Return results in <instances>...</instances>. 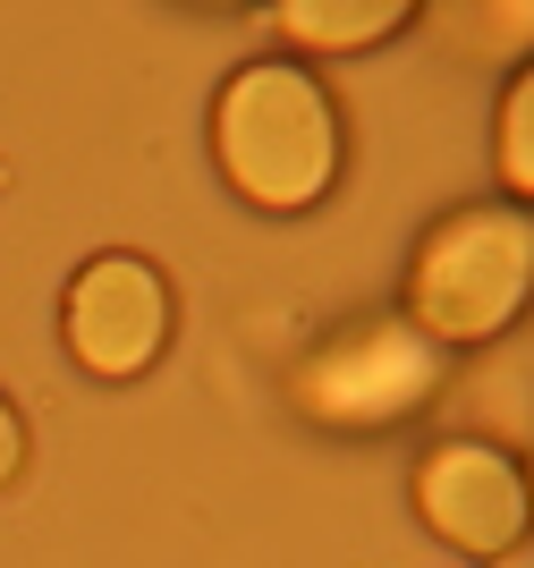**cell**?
Masks as SVG:
<instances>
[{
	"mask_svg": "<svg viewBox=\"0 0 534 568\" xmlns=\"http://www.w3.org/2000/svg\"><path fill=\"white\" fill-rule=\"evenodd\" d=\"M18 467H26V425H18V407L0 399V493L18 484Z\"/></svg>",
	"mask_w": 534,
	"mask_h": 568,
	"instance_id": "9",
	"label": "cell"
},
{
	"mask_svg": "<svg viewBox=\"0 0 534 568\" xmlns=\"http://www.w3.org/2000/svg\"><path fill=\"white\" fill-rule=\"evenodd\" d=\"M212 153L230 170V187L263 213H305L340 179V119L331 94L298 60H255L238 69L212 102Z\"/></svg>",
	"mask_w": 534,
	"mask_h": 568,
	"instance_id": "1",
	"label": "cell"
},
{
	"mask_svg": "<svg viewBox=\"0 0 534 568\" xmlns=\"http://www.w3.org/2000/svg\"><path fill=\"white\" fill-rule=\"evenodd\" d=\"M416 509L442 544L475 551V560H501V551L526 544L534 526V493L526 467L492 442H442V450L416 458Z\"/></svg>",
	"mask_w": 534,
	"mask_h": 568,
	"instance_id": "5",
	"label": "cell"
},
{
	"mask_svg": "<svg viewBox=\"0 0 534 568\" xmlns=\"http://www.w3.org/2000/svg\"><path fill=\"white\" fill-rule=\"evenodd\" d=\"M416 18L407 0H289L280 9V34L305 51H365L382 43V34H399V26Z\"/></svg>",
	"mask_w": 534,
	"mask_h": 568,
	"instance_id": "6",
	"label": "cell"
},
{
	"mask_svg": "<svg viewBox=\"0 0 534 568\" xmlns=\"http://www.w3.org/2000/svg\"><path fill=\"white\" fill-rule=\"evenodd\" d=\"M442 390V348L416 323H340L323 348L298 365V407L323 425H399Z\"/></svg>",
	"mask_w": 534,
	"mask_h": 568,
	"instance_id": "3",
	"label": "cell"
},
{
	"mask_svg": "<svg viewBox=\"0 0 534 568\" xmlns=\"http://www.w3.org/2000/svg\"><path fill=\"white\" fill-rule=\"evenodd\" d=\"M501 187L534 204V60L510 77V94H501Z\"/></svg>",
	"mask_w": 534,
	"mask_h": 568,
	"instance_id": "7",
	"label": "cell"
},
{
	"mask_svg": "<svg viewBox=\"0 0 534 568\" xmlns=\"http://www.w3.org/2000/svg\"><path fill=\"white\" fill-rule=\"evenodd\" d=\"M450 34H484V43H517L534 34V9H442Z\"/></svg>",
	"mask_w": 534,
	"mask_h": 568,
	"instance_id": "8",
	"label": "cell"
},
{
	"mask_svg": "<svg viewBox=\"0 0 534 568\" xmlns=\"http://www.w3.org/2000/svg\"><path fill=\"white\" fill-rule=\"evenodd\" d=\"M60 332L69 356L93 382H137L153 356L170 348V288L144 255H93L69 281V306H60Z\"/></svg>",
	"mask_w": 534,
	"mask_h": 568,
	"instance_id": "4",
	"label": "cell"
},
{
	"mask_svg": "<svg viewBox=\"0 0 534 568\" xmlns=\"http://www.w3.org/2000/svg\"><path fill=\"white\" fill-rule=\"evenodd\" d=\"M534 297V213L526 204H466L416 246L407 323L433 348L501 339Z\"/></svg>",
	"mask_w": 534,
	"mask_h": 568,
	"instance_id": "2",
	"label": "cell"
}]
</instances>
